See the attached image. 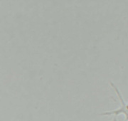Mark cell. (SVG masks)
<instances>
[{
  "label": "cell",
  "instance_id": "1",
  "mask_svg": "<svg viewBox=\"0 0 128 121\" xmlns=\"http://www.w3.org/2000/svg\"><path fill=\"white\" fill-rule=\"evenodd\" d=\"M111 86L114 88V90L116 91V93L119 97V100L120 101V107L117 110L102 112V113H101L100 116H112H112H114V119H115L120 114H123L124 116V121H128V103L124 102L123 98H122L121 93H120L119 90L118 89L117 86H115L112 83H111Z\"/></svg>",
  "mask_w": 128,
  "mask_h": 121
}]
</instances>
